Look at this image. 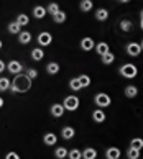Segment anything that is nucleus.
Here are the masks:
<instances>
[{
	"mask_svg": "<svg viewBox=\"0 0 143 159\" xmlns=\"http://www.w3.org/2000/svg\"><path fill=\"white\" fill-rule=\"evenodd\" d=\"M109 51H110V48H109V44H107V43H99V44H95V52H97V54H100V56L107 54Z\"/></svg>",
	"mask_w": 143,
	"mask_h": 159,
	"instance_id": "obj_19",
	"label": "nucleus"
},
{
	"mask_svg": "<svg viewBox=\"0 0 143 159\" xmlns=\"http://www.w3.org/2000/svg\"><path fill=\"white\" fill-rule=\"evenodd\" d=\"M97 157V149L94 148H86L82 151V159H95Z\"/></svg>",
	"mask_w": 143,
	"mask_h": 159,
	"instance_id": "obj_18",
	"label": "nucleus"
},
{
	"mask_svg": "<svg viewBox=\"0 0 143 159\" xmlns=\"http://www.w3.org/2000/svg\"><path fill=\"white\" fill-rule=\"evenodd\" d=\"M92 120H94L95 123H102V121L105 120V111H104V108L94 110V111H92Z\"/></svg>",
	"mask_w": 143,
	"mask_h": 159,
	"instance_id": "obj_13",
	"label": "nucleus"
},
{
	"mask_svg": "<svg viewBox=\"0 0 143 159\" xmlns=\"http://www.w3.org/2000/svg\"><path fill=\"white\" fill-rule=\"evenodd\" d=\"M18 43H20V44L31 43V33H30V31H21V33L18 34Z\"/></svg>",
	"mask_w": 143,
	"mask_h": 159,
	"instance_id": "obj_16",
	"label": "nucleus"
},
{
	"mask_svg": "<svg viewBox=\"0 0 143 159\" xmlns=\"http://www.w3.org/2000/svg\"><path fill=\"white\" fill-rule=\"evenodd\" d=\"M100 59H102V62H104V64H112V62L115 61V54H112V52L109 51L107 54L100 56Z\"/></svg>",
	"mask_w": 143,
	"mask_h": 159,
	"instance_id": "obj_33",
	"label": "nucleus"
},
{
	"mask_svg": "<svg viewBox=\"0 0 143 159\" xmlns=\"http://www.w3.org/2000/svg\"><path fill=\"white\" fill-rule=\"evenodd\" d=\"M68 154H69V151L64 148V146H59V148L55 149V157L56 159H64V157H68Z\"/></svg>",
	"mask_w": 143,
	"mask_h": 159,
	"instance_id": "obj_20",
	"label": "nucleus"
},
{
	"mask_svg": "<svg viewBox=\"0 0 143 159\" xmlns=\"http://www.w3.org/2000/svg\"><path fill=\"white\" fill-rule=\"evenodd\" d=\"M69 89L73 90V92H77V90H81V89H82V85H81L79 79H77V77L71 79V80H69Z\"/></svg>",
	"mask_w": 143,
	"mask_h": 159,
	"instance_id": "obj_27",
	"label": "nucleus"
},
{
	"mask_svg": "<svg viewBox=\"0 0 143 159\" xmlns=\"http://www.w3.org/2000/svg\"><path fill=\"white\" fill-rule=\"evenodd\" d=\"M92 7H94V2H92V0H81V3H79L81 11H91Z\"/></svg>",
	"mask_w": 143,
	"mask_h": 159,
	"instance_id": "obj_21",
	"label": "nucleus"
},
{
	"mask_svg": "<svg viewBox=\"0 0 143 159\" xmlns=\"http://www.w3.org/2000/svg\"><path fill=\"white\" fill-rule=\"evenodd\" d=\"M51 41H53L51 33H48V31H41V33L38 34V44H40V48L50 46V44H51Z\"/></svg>",
	"mask_w": 143,
	"mask_h": 159,
	"instance_id": "obj_6",
	"label": "nucleus"
},
{
	"mask_svg": "<svg viewBox=\"0 0 143 159\" xmlns=\"http://www.w3.org/2000/svg\"><path fill=\"white\" fill-rule=\"evenodd\" d=\"M68 18V15H66V11H63V10H59L58 13L53 16V20H55V23H64Z\"/></svg>",
	"mask_w": 143,
	"mask_h": 159,
	"instance_id": "obj_28",
	"label": "nucleus"
},
{
	"mask_svg": "<svg viewBox=\"0 0 143 159\" xmlns=\"http://www.w3.org/2000/svg\"><path fill=\"white\" fill-rule=\"evenodd\" d=\"M46 72H48V74H51V75L58 74V72H59V64H58V62H48Z\"/></svg>",
	"mask_w": 143,
	"mask_h": 159,
	"instance_id": "obj_24",
	"label": "nucleus"
},
{
	"mask_svg": "<svg viewBox=\"0 0 143 159\" xmlns=\"http://www.w3.org/2000/svg\"><path fill=\"white\" fill-rule=\"evenodd\" d=\"M120 3H127V2H130V0H118Z\"/></svg>",
	"mask_w": 143,
	"mask_h": 159,
	"instance_id": "obj_40",
	"label": "nucleus"
},
{
	"mask_svg": "<svg viewBox=\"0 0 143 159\" xmlns=\"http://www.w3.org/2000/svg\"><path fill=\"white\" fill-rule=\"evenodd\" d=\"M136 74H138V69H136L135 64L127 62V64H123V66L120 67V75L125 77V79H133Z\"/></svg>",
	"mask_w": 143,
	"mask_h": 159,
	"instance_id": "obj_2",
	"label": "nucleus"
},
{
	"mask_svg": "<svg viewBox=\"0 0 143 159\" xmlns=\"http://www.w3.org/2000/svg\"><path fill=\"white\" fill-rule=\"evenodd\" d=\"M5 159H20V156H18V152L10 151V152H7V154H5Z\"/></svg>",
	"mask_w": 143,
	"mask_h": 159,
	"instance_id": "obj_37",
	"label": "nucleus"
},
{
	"mask_svg": "<svg viewBox=\"0 0 143 159\" xmlns=\"http://www.w3.org/2000/svg\"><path fill=\"white\" fill-rule=\"evenodd\" d=\"M18 25L23 28V26H26L28 23H30V16L28 15H25V13H20V15H17V20H15Z\"/></svg>",
	"mask_w": 143,
	"mask_h": 159,
	"instance_id": "obj_23",
	"label": "nucleus"
},
{
	"mask_svg": "<svg viewBox=\"0 0 143 159\" xmlns=\"http://www.w3.org/2000/svg\"><path fill=\"white\" fill-rule=\"evenodd\" d=\"M46 10H48V13H50V15H53V16H55V15L58 13V11L61 10V8H59V5H58L56 2H51V3L46 7Z\"/></svg>",
	"mask_w": 143,
	"mask_h": 159,
	"instance_id": "obj_30",
	"label": "nucleus"
},
{
	"mask_svg": "<svg viewBox=\"0 0 143 159\" xmlns=\"http://www.w3.org/2000/svg\"><path fill=\"white\" fill-rule=\"evenodd\" d=\"M69 159H82V151L79 149H71L69 151V154H68Z\"/></svg>",
	"mask_w": 143,
	"mask_h": 159,
	"instance_id": "obj_35",
	"label": "nucleus"
},
{
	"mask_svg": "<svg viewBox=\"0 0 143 159\" xmlns=\"http://www.w3.org/2000/svg\"><path fill=\"white\" fill-rule=\"evenodd\" d=\"M64 110H66V108H64L63 103H53L50 111H51V115L55 116V118H61V116L64 115Z\"/></svg>",
	"mask_w": 143,
	"mask_h": 159,
	"instance_id": "obj_8",
	"label": "nucleus"
},
{
	"mask_svg": "<svg viewBox=\"0 0 143 159\" xmlns=\"http://www.w3.org/2000/svg\"><path fill=\"white\" fill-rule=\"evenodd\" d=\"M46 13H48V10H46V7H43V5H36V7L33 8V16H35V18H38V20L45 18Z\"/></svg>",
	"mask_w": 143,
	"mask_h": 159,
	"instance_id": "obj_10",
	"label": "nucleus"
},
{
	"mask_svg": "<svg viewBox=\"0 0 143 159\" xmlns=\"http://www.w3.org/2000/svg\"><path fill=\"white\" fill-rule=\"evenodd\" d=\"M141 46L140 43H128L127 44V54L128 56H132V57H136V56H140V52H141Z\"/></svg>",
	"mask_w": 143,
	"mask_h": 159,
	"instance_id": "obj_7",
	"label": "nucleus"
},
{
	"mask_svg": "<svg viewBox=\"0 0 143 159\" xmlns=\"http://www.w3.org/2000/svg\"><path fill=\"white\" fill-rule=\"evenodd\" d=\"M140 18H141V20H143V10H141V11H140Z\"/></svg>",
	"mask_w": 143,
	"mask_h": 159,
	"instance_id": "obj_41",
	"label": "nucleus"
},
{
	"mask_svg": "<svg viewBox=\"0 0 143 159\" xmlns=\"http://www.w3.org/2000/svg\"><path fill=\"white\" fill-rule=\"evenodd\" d=\"M2 107H3V98L0 97V108H2Z\"/></svg>",
	"mask_w": 143,
	"mask_h": 159,
	"instance_id": "obj_39",
	"label": "nucleus"
},
{
	"mask_svg": "<svg viewBox=\"0 0 143 159\" xmlns=\"http://www.w3.org/2000/svg\"><path fill=\"white\" fill-rule=\"evenodd\" d=\"M25 74H26V75H28V77L31 79V80L38 77V70H36V69H33V67H28V69L25 70Z\"/></svg>",
	"mask_w": 143,
	"mask_h": 159,
	"instance_id": "obj_36",
	"label": "nucleus"
},
{
	"mask_svg": "<svg viewBox=\"0 0 143 159\" xmlns=\"http://www.w3.org/2000/svg\"><path fill=\"white\" fill-rule=\"evenodd\" d=\"M43 57H45L43 48H33V49H31V59H33V61H41Z\"/></svg>",
	"mask_w": 143,
	"mask_h": 159,
	"instance_id": "obj_17",
	"label": "nucleus"
},
{
	"mask_svg": "<svg viewBox=\"0 0 143 159\" xmlns=\"http://www.w3.org/2000/svg\"><path fill=\"white\" fill-rule=\"evenodd\" d=\"M23 64L20 62V61H17V59H13V61H10L8 64H7V70L10 74H13V75H18V74H21L23 72Z\"/></svg>",
	"mask_w": 143,
	"mask_h": 159,
	"instance_id": "obj_5",
	"label": "nucleus"
},
{
	"mask_svg": "<svg viewBox=\"0 0 143 159\" xmlns=\"http://www.w3.org/2000/svg\"><path fill=\"white\" fill-rule=\"evenodd\" d=\"M5 69H7V64H5V62H3L2 59H0V74H2Z\"/></svg>",
	"mask_w": 143,
	"mask_h": 159,
	"instance_id": "obj_38",
	"label": "nucleus"
},
{
	"mask_svg": "<svg viewBox=\"0 0 143 159\" xmlns=\"http://www.w3.org/2000/svg\"><path fill=\"white\" fill-rule=\"evenodd\" d=\"M63 105L68 111H76L77 108H79V98H77L76 95H68L66 98H64Z\"/></svg>",
	"mask_w": 143,
	"mask_h": 159,
	"instance_id": "obj_4",
	"label": "nucleus"
},
{
	"mask_svg": "<svg viewBox=\"0 0 143 159\" xmlns=\"http://www.w3.org/2000/svg\"><path fill=\"white\" fill-rule=\"evenodd\" d=\"M77 79H79L81 85H82V89H84V87H89V85H91V77H89L87 74H81Z\"/></svg>",
	"mask_w": 143,
	"mask_h": 159,
	"instance_id": "obj_31",
	"label": "nucleus"
},
{
	"mask_svg": "<svg viewBox=\"0 0 143 159\" xmlns=\"http://www.w3.org/2000/svg\"><path fill=\"white\" fill-rule=\"evenodd\" d=\"M136 93H138V89H136L135 85H127L125 87V95H127L128 98H135Z\"/></svg>",
	"mask_w": 143,
	"mask_h": 159,
	"instance_id": "obj_25",
	"label": "nucleus"
},
{
	"mask_svg": "<svg viewBox=\"0 0 143 159\" xmlns=\"http://www.w3.org/2000/svg\"><path fill=\"white\" fill-rule=\"evenodd\" d=\"M140 46H141V49H143V39H141V43H140Z\"/></svg>",
	"mask_w": 143,
	"mask_h": 159,
	"instance_id": "obj_43",
	"label": "nucleus"
},
{
	"mask_svg": "<svg viewBox=\"0 0 143 159\" xmlns=\"http://www.w3.org/2000/svg\"><path fill=\"white\" fill-rule=\"evenodd\" d=\"M94 103L97 105L99 108H105L112 103V98H110V95H107V93L99 92V93H95V97H94Z\"/></svg>",
	"mask_w": 143,
	"mask_h": 159,
	"instance_id": "obj_3",
	"label": "nucleus"
},
{
	"mask_svg": "<svg viewBox=\"0 0 143 159\" xmlns=\"http://www.w3.org/2000/svg\"><path fill=\"white\" fill-rule=\"evenodd\" d=\"M94 48H95V44H94V39L91 36H86L81 39V49L82 51H91Z\"/></svg>",
	"mask_w": 143,
	"mask_h": 159,
	"instance_id": "obj_9",
	"label": "nucleus"
},
{
	"mask_svg": "<svg viewBox=\"0 0 143 159\" xmlns=\"http://www.w3.org/2000/svg\"><path fill=\"white\" fill-rule=\"evenodd\" d=\"M140 28H141V30H143V20L140 21Z\"/></svg>",
	"mask_w": 143,
	"mask_h": 159,
	"instance_id": "obj_42",
	"label": "nucleus"
},
{
	"mask_svg": "<svg viewBox=\"0 0 143 159\" xmlns=\"http://www.w3.org/2000/svg\"><path fill=\"white\" fill-rule=\"evenodd\" d=\"M132 28H133V23L130 21V20H122L120 21V30L122 31L128 33V31H132Z\"/></svg>",
	"mask_w": 143,
	"mask_h": 159,
	"instance_id": "obj_29",
	"label": "nucleus"
},
{
	"mask_svg": "<svg viewBox=\"0 0 143 159\" xmlns=\"http://www.w3.org/2000/svg\"><path fill=\"white\" fill-rule=\"evenodd\" d=\"M31 79L28 77L26 74H18V75H15V79L12 80V87H10V90L12 93H25L28 92L30 89H31Z\"/></svg>",
	"mask_w": 143,
	"mask_h": 159,
	"instance_id": "obj_1",
	"label": "nucleus"
},
{
	"mask_svg": "<svg viewBox=\"0 0 143 159\" xmlns=\"http://www.w3.org/2000/svg\"><path fill=\"white\" fill-rule=\"evenodd\" d=\"M43 143L46 146H55L58 143V136L55 133H45V136H43Z\"/></svg>",
	"mask_w": 143,
	"mask_h": 159,
	"instance_id": "obj_11",
	"label": "nucleus"
},
{
	"mask_svg": "<svg viewBox=\"0 0 143 159\" xmlns=\"http://www.w3.org/2000/svg\"><path fill=\"white\" fill-rule=\"evenodd\" d=\"M8 33H12V34H20V33H21V26H20L17 21H12V23H8Z\"/></svg>",
	"mask_w": 143,
	"mask_h": 159,
	"instance_id": "obj_26",
	"label": "nucleus"
},
{
	"mask_svg": "<svg viewBox=\"0 0 143 159\" xmlns=\"http://www.w3.org/2000/svg\"><path fill=\"white\" fill-rule=\"evenodd\" d=\"M130 146L135 149H141L143 148V139L141 138H133L132 141H130Z\"/></svg>",
	"mask_w": 143,
	"mask_h": 159,
	"instance_id": "obj_34",
	"label": "nucleus"
},
{
	"mask_svg": "<svg viewBox=\"0 0 143 159\" xmlns=\"http://www.w3.org/2000/svg\"><path fill=\"white\" fill-rule=\"evenodd\" d=\"M10 87H12V80L8 77H0V92L10 90Z\"/></svg>",
	"mask_w": 143,
	"mask_h": 159,
	"instance_id": "obj_22",
	"label": "nucleus"
},
{
	"mask_svg": "<svg viewBox=\"0 0 143 159\" xmlns=\"http://www.w3.org/2000/svg\"><path fill=\"white\" fill-rule=\"evenodd\" d=\"M0 49H2V39H0Z\"/></svg>",
	"mask_w": 143,
	"mask_h": 159,
	"instance_id": "obj_44",
	"label": "nucleus"
},
{
	"mask_svg": "<svg viewBox=\"0 0 143 159\" xmlns=\"http://www.w3.org/2000/svg\"><path fill=\"white\" fill-rule=\"evenodd\" d=\"M127 157H128V159H138V157H140V149H135V148H132V146H130L128 151H127Z\"/></svg>",
	"mask_w": 143,
	"mask_h": 159,
	"instance_id": "obj_32",
	"label": "nucleus"
},
{
	"mask_svg": "<svg viewBox=\"0 0 143 159\" xmlns=\"http://www.w3.org/2000/svg\"><path fill=\"white\" fill-rule=\"evenodd\" d=\"M74 134H76V129H74L73 126H64V128L61 129V136H63V139H73Z\"/></svg>",
	"mask_w": 143,
	"mask_h": 159,
	"instance_id": "obj_14",
	"label": "nucleus"
},
{
	"mask_svg": "<svg viewBox=\"0 0 143 159\" xmlns=\"http://www.w3.org/2000/svg\"><path fill=\"white\" fill-rule=\"evenodd\" d=\"M107 18H109V10H107V8H97V10H95V20L105 21Z\"/></svg>",
	"mask_w": 143,
	"mask_h": 159,
	"instance_id": "obj_15",
	"label": "nucleus"
},
{
	"mask_svg": "<svg viewBox=\"0 0 143 159\" xmlns=\"http://www.w3.org/2000/svg\"><path fill=\"white\" fill-rule=\"evenodd\" d=\"M105 159H120V149L112 146L105 151Z\"/></svg>",
	"mask_w": 143,
	"mask_h": 159,
	"instance_id": "obj_12",
	"label": "nucleus"
}]
</instances>
